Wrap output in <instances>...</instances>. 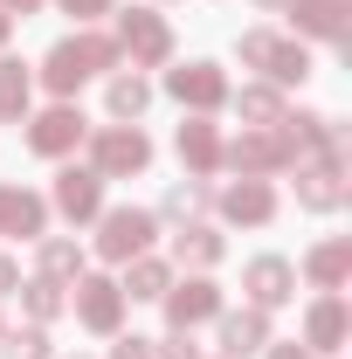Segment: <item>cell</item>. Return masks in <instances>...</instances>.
Masks as SVG:
<instances>
[{
    "instance_id": "29",
    "label": "cell",
    "mask_w": 352,
    "mask_h": 359,
    "mask_svg": "<svg viewBox=\"0 0 352 359\" xmlns=\"http://www.w3.org/2000/svg\"><path fill=\"white\" fill-rule=\"evenodd\" d=\"M208 201H215V194H208V180H173V187H166V215H173V222H194Z\"/></svg>"
},
{
    "instance_id": "38",
    "label": "cell",
    "mask_w": 352,
    "mask_h": 359,
    "mask_svg": "<svg viewBox=\"0 0 352 359\" xmlns=\"http://www.w3.org/2000/svg\"><path fill=\"white\" fill-rule=\"evenodd\" d=\"M256 7H263V14H283V7H290V0H256Z\"/></svg>"
},
{
    "instance_id": "5",
    "label": "cell",
    "mask_w": 352,
    "mask_h": 359,
    "mask_svg": "<svg viewBox=\"0 0 352 359\" xmlns=\"http://www.w3.org/2000/svg\"><path fill=\"white\" fill-rule=\"evenodd\" d=\"M152 166V138L138 132V125H104V132L90 138V173L97 180H132Z\"/></svg>"
},
{
    "instance_id": "8",
    "label": "cell",
    "mask_w": 352,
    "mask_h": 359,
    "mask_svg": "<svg viewBox=\"0 0 352 359\" xmlns=\"http://www.w3.org/2000/svg\"><path fill=\"white\" fill-rule=\"evenodd\" d=\"M166 90H173L187 111H221L228 104V76H221V62H180V69H166Z\"/></svg>"
},
{
    "instance_id": "31",
    "label": "cell",
    "mask_w": 352,
    "mask_h": 359,
    "mask_svg": "<svg viewBox=\"0 0 352 359\" xmlns=\"http://www.w3.org/2000/svg\"><path fill=\"white\" fill-rule=\"evenodd\" d=\"M76 28H90V21H104V14H118V0H55Z\"/></svg>"
},
{
    "instance_id": "11",
    "label": "cell",
    "mask_w": 352,
    "mask_h": 359,
    "mask_svg": "<svg viewBox=\"0 0 352 359\" xmlns=\"http://www.w3.org/2000/svg\"><path fill=\"white\" fill-rule=\"evenodd\" d=\"M76 318H83V332H118L125 325V290L111 283V276H76Z\"/></svg>"
},
{
    "instance_id": "6",
    "label": "cell",
    "mask_w": 352,
    "mask_h": 359,
    "mask_svg": "<svg viewBox=\"0 0 352 359\" xmlns=\"http://www.w3.org/2000/svg\"><path fill=\"white\" fill-rule=\"evenodd\" d=\"M118 48L132 55V69H159L173 55V28L152 7H118Z\"/></svg>"
},
{
    "instance_id": "16",
    "label": "cell",
    "mask_w": 352,
    "mask_h": 359,
    "mask_svg": "<svg viewBox=\"0 0 352 359\" xmlns=\"http://www.w3.org/2000/svg\"><path fill=\"white\" fill-rule=\"evenodd\" d=\"M173 145H180V166H187V180H208V173H221V132L194 111L187 125L173 132Z\"/></svg>"
},
{
    "instance_id": "22",
    "label": "cell",
    "mask_w": 352,
    "mask_h": 359,
    "mask_svg": "<svg viewBox=\"0 0 352 359\" xmlns=\"http://www.w3.org/2000/svg\"><path fill=\"white\" fill-rule=\"evenodd\" d=\"M221 249H228V242H221V228H208V222H187V228L173 235V256H180L187 269H215Z\"/></svg>"
},
{
    "instance_id": "7",
    "label": "cell",
    "mask_w": 352,
    "mask_h": 359,
    "mask_svg": "<svg viewBox=\"0 0 352 359\" xmlns=\"http://www.w3.org/2000/svg\"><path fill=\"white\" fill-rule=\"evenodd\" d=\"M28 125V152H42V159H62V152H76L83 145V111L76 104H55V111H42V118H21Z\"/></svg>"
},
{
    "instance_id": "3",
    "label": "cell",
    "mask_w": 352,
    "mask_h": 359,
    "mask_svg": "<svg viewBox=\"0 0 352 359\" xmlns=\"http://www.w3.org/2000/svg\"><path fill=\"white\" fill-rule=\"evenodd\" d=\"M235 55H242L249 69H263L276 90L311 76V48H304V42H283V35H269V28H249V35L235 42Z\"/></svg>"
},
{
    "instance_id": "26",
    "label": "cell",
    "mask_w": 352,
    "mask_h": 359,
    "mask_svg": "<svg viewBox=\"0 0 352 359\" xmlns=\"http://www.w3.org/2000/svg\"><path fill=\"white\" fill-rule=\"evenodd\" d=\"M166 283H173V269L159 263V256H132L118 290H125V297H166Z\"/></svg>"
},
{
    "instance_id": "14",
    "label": "cell",
    "mask_w": 352,
    "mask_h": 359,
    "mask_svg": "<svg viewBox=\"0 0 352 359\" xmlns=\"http://www.w3.org/2000/svg\"><path fill=\"white\" fill-rule=\"evenodd\" d=\"M346 339H352V311L339 290H325L304 318V353H346Z\"/></svg>"
},
{
    "instance_id": "34",
    "label": "cell",
    "mask_w": 352,
    "mask_h": 359,
    "mask_svg": "<svg viewBox=\"0 0 352 359\" xmlns=\"http://www.w3.org/2000/svg\"><path fill=\"white\" fill-rule=\"evenodd\" d=\"M21 290V269H14V256H0V297H14Z\"/></svg>"
},
{
    "instance_id": "4",
    "label": "cell",
    "mask_w": 352,
    "mask_h": 359,
    "mask_svg": "<svg viewBox=\"0 0 352 359\" xmlns=\"http://www.w3.org/2000/svg\"><path fill=\"white\" fill-rule=\"evenodd\" d=\"M152 235H159V215L152 208H104L97 215V256L104 263H132L152 249Z\"/></svg>"
},
{
    "instance_id": "30",
    "label": "cell",
    "mask_w": 352,
    "mask_h": 359,
    "mask_svg": "<svg viewBox=\"0 0 352 359\" xmlns=\"http://www.w3.org/2000/svg\"><path fill=\"white\" fill-rule=\"evenodd\" d=\"M0 359H48V332L28 325V332H0Z\"/></svg>"
},
{
    "instance_id": "25",
    "label": "cell",
    "mask_w": 352,
    "mask_h": 359,
    "mask_svg": "<svg viewBox=\"0 0 352 359\" xmlns=\"http://www.w3.org/2000/svg\"><path fill=\"white\" fill-rule=\"evenodd\" d=\"M35 263H42L48 283H76V276H83V249H76L69 235H42V256H35Z\"/></svg>"
},
{
    "instance_id": "23",
    "label": "cell",
    "mask_w": 352,
    "mask_h": 359,
    "mask_svg": "<svg viewBox=\"0 0 352 359\" xmlns=\"http://www.w3.org/2000/svg\"><path fill=\"white\" fill-rule=\"evenodd\" d=\"M28 97H35V76H28V62H0V125H21L28 118Z\"/></svg>"
},
{
    "instance_id": "32",
    "label": "cell",
    "mask_w": 352,
    "mask_h": 359,
    "mask_svg": "<svg viewBox=\"0 0 352 359\" xmlns=\"http://www.w3.org/2000/svg\"><path fill=\"white\" fill-rule=\"evenodd\" d=\"M152 359H201V346H194V332H166V339H152Z\"/></svg>"
},
{
    "instance_id": "28",
    "label": "cell",
    "mask_w": 352,
    "mask_h": 359,
    "mask_svg": "<svg viewBox=\"0 0 352 359\" xmlns=\"http://www.w3.org/2000/svg\"><path fill=\"white\" fill-rule=\"evenodd\" d=\"M21 311H28V325H48V318L69 311V297H62V283L35 276V283H21Z\"/></svg>"
},
{
    "instance_id": "1",
    "label": "cell",
    "mask_w": 352,
    "mask_h": 359,
    "mask_svg": "<svg viewBox=\"0 0 352 359\" xmlns=\"http://www.w3.org/2000/svg\"><path fill=\"white\" fill-rule=\"evenodd\" d=\"M111 62H118V42L97 35V28H76V35H62V42L42 55V83L55 90V97H76V90H83L90 76H104Z\"/></svg>"
},
{
    "instance_id": "2",
    "label": "cell",
    "mask_w": 352,
    "mask_h": 359,
    "mask_svg": "<svg viewBox=\"0 0 352 359\" xmlns=\"http://www.w3.org/2000/svg\"><path fill=\"white\" fill-rule=\"evenodd\" d=\"M221 166H235L242 180H269L283 166H297V145H290L283 125H242L235 145H221Z\"/></svg>"
},
{
    "instance_id": "36",
    "label": "cell",
    "mask_w": 352,
    "mask_h": 359,
    "mask_svg": "<svg viewBox=\"0 0 352 359\" xmlns=\"http://www.w3.org/2000/svg\"><path fill=\"white\" fill-rule=\"evenodd\" d=\"M42 0H0V14H35Z\"/></svg>"
},
{
    "instance_id": "15",
    "label": "cell",
    "mask_w": 352,
    "mask_h": 359,
    "mask_svg": "<svg viewBox=\"0 0 352 359\" xmlns=\"http://www.w3.org/2000/svg\"><path fill=\"white\" fill-rule=\"evenodd\" d=\"M0 235L42 242V235H48V201L28 194V187H7V180H0Z\"/></svg>"
},
{
    "instance_id": "35",
    "label": "cell",
    "mask_w": 352,
    "mask_h": 359,
    "mask_svg": "<svg viewBox=\"0 0 352 359\" xmlns=\"http://www.w3.org/2000/svg\"><path fill=\"white\" fill-rule=\"evenodd\" d=\"M263 353H269V359H311V353H304V346H297V339H290V346H276V339H269Z\"/></svg>"
},
{
    "instance_id": "9",
    "label": "cell",
    "mask_w": 352,
    "mask_h": 359,
    "mask_svg": "<svg viewBox=\"0 0 352 359\" xmlns=\"http://www.w3.org/2000/svg\"><path fill=\"white\" fill-rule=\"evenodd\" d=\"M166 325L173 332H194V325H208V318H221V290L208 283V276H187V283H166Z\"/></svg>"
},
{
    "instance_id": "24",
    "label": "cell",
    "mask_w": 352,
    "mask_h": 359,
    "mask_svg": "<svg viewBox=\"0 0 352 359\" xmlns=\"http://www.w3.org/2000/svg\"><path fill=\"white\" fill-rule=\"evenodd\" d=\"M104 104H111V118H118V125H132L138 111L152 104V83H145L138 69H118V76H111V90H104Z\"/></svg>"
},
{
    "instance_id": "27",
    "label": "cell",
    "mask_w": 352,
    "mask_h": 359,
    "mask_svg": "<svg viewBox=\"0 0 352 359\" xmlns=\"http://www.w3.org/2000/svg\"><path fill=\"white\" fill-rule=\"evenodd\" d=\"M235 111H242V125H283V90L276 83H249L235 97Z\"/></svg>"
},
{
    "instance_id": "33",
    "label": "cell",
    "mask_w": 352,
    "mask_h": 359,
    "mask_svg": "<svg viewBox=\"0 0 352 359\" xmlns=\"http://www.w3.org/2000/svg\"><path fill=\"white\" fill-rule=\"evenodd\" d=\"M111 359H152V339H138V332H132V339L111 346Z\"/></svg>"
},
{
    "instance_id": "17",
    "label": "cell",
    "mask_w": 352,
    "mask_h": 359,
    "mask_svg": "<svg viewBox=\"0 0 352 359\" xmlns=\"http://www.w3.org/2000/svg\"><path fill=\"white\" fill-rule=\"evenodd\" d=\"M55 208H62L69 222H97V215H104V180L90 173V166H62V173H55Z\"/></svg>"
},
{
    "instance_id": "12",
    "label": "cell",
    "mask_w": 352,
    "mask_h": 359,
    "mask_svg": "<svg viewBox=\"0 0 352 359\" xmlns=\"http://www.w3.org/2000/svg\"><path fill=\"white\" fill-rule=\"evenodd\" d=\"M346 7H352V0H290L283 14L297 21V35H311V42H339V48H352Z\"/></svg>"
},
{
    "instance_id": "18",
    "label": "cell",
    "mask_w": 352,
    "mask_h": 359,
    "mask_svg": "<svg viewBox=\"0 0 352 359\" xmlns=\"http://www.w3.org/2000/svg\"><path fill=\"white\" fill-rule=\"evenodd\" d=\"M283 132H290V145H297V159H346V132H339L325 111L283 118Z\"/></svg>"
},
{
    "instance_id": "13",
    "label": "cell",
    "mask_w": 352,
    "mask_h": 359,
    "mask_svg": "<svg viewBox=\"0 0 352 359\" xmlns=\"http://www.w3.org/2000/svg\"><path fill=\"white\" fill-rule=\"evenodd\" d=\"M242 290H249V304H256V311H276V304H290V297H297V269L283 263V256H256V263L242 269Z\"/></svg>"
},
{
    "instance_id": "37",
    "label": "cell",
    "mask_w": 352,
    "mask_h": 359,
    "mask_svg": "<svg viewBox=\"0 0 352 359\" xmlns=\"http://www.w3.org/2000/svg\"><path fill=\"white\" fill-rule=\"evenodd\" d=\"M7 35H14V14H0V48H7Z\"/></svg>"
},
{
    "instance_id": "19",
    "label": "cell",
    "mask_w": 352,
    "mask_h": 359,
    "mask_svg": "<svg viewBox=\"0 0 352 359\" xmlns=\"http://www.w3.org/2000/svg\"><path fill=\"white\" fill-rule=\"evenodd\" d=\"M269 346V311L242 304V311H221V359H256Z\"/></svg>"
},
{
    "instance_id": "21",
    "label": "cell",
    "mask_w": 352,
    "mask_h": 359,
    "mask_svg": "<svg viewBox=\"0 0 352 359\" xmlns=\"http://www.w3.org/2000/svg\"><path fill=\"white\" fill-rule=\"evenodd\" d=\"M304 276H311V290H346V276H352V235L318 242V249L304 256Z\"/></svg>"
},
{
    "instance_id": "10",
    "label": "cell",
    "mask_w": 352,
    "mask_h": 359,
    "mask_svg": "<svg viewBox=\"0 0 352 359\" xmlns=\"http://www.w3.org/2000/svg\"><path fill=\"white\" fill-rule=\"evenodd\" d=\"M297 201L311 215L346 208V159H297Z\"/></svg>"
},
{
    "instance_id": "20",
    "label": "cell",
    "mask_w": 352,
    "mask_h": 359,
    "mask_svg": "<svg viewBox=\"0 0 352 359\" xmlns=\"http://www.w3.org/2000/svg\"><path fill=\"white\" fill-rule=\"evenodd\" d=\"M221 215L242 222V228H269L276 222V187H269V180H235V187L221 194Z\"/></svg>"
}]
</instances>
